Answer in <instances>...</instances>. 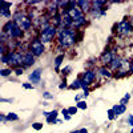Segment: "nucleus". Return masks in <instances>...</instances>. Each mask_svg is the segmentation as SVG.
<instances>
[{"instance_id":"nucleus-30","label":"nucleus","mask_w":133,"mask_h":133,"mask_svg":"<svg viewBox=\"0 0 133 133\" xmlns=\"http://www.w3.org/2000/svg\"><path fill=\"white\" fill-rule=\"evenodd\" d=\"M23 87L25 88V89H32V88H33L32 84H23Z\"/></svg>"},{"instance_id":"nucleus-36","label":"nucleus","mask_w":133,"mask_h":133,"mask_svg":"<svg viewBox=\"0 0 133 133\" xmlns=\"http://www.w3.org/2000/svg\"><path fill=\"white\" fill-rule=\"evenodd\" d=\"M129 133H133V128H132V130H130V132H129Z\"/></svg>"},{"instance_id":"nucleus-18","label":"nucleus","mask_w":133,"mask_h":133,"mask_svg":"<svg viewBox=\"0 0 133 133\" xmlns=\"http://www.w3.org/2000/svg\"><path fill=\"white\" fill-rule=\"evenodd\" d=\"M7 120H9V121H16V120H19V116H17L16 113H9V115L7 116Z\"/></svg>"},{"instance_id":"nucleus-7","label":"nucleus","mask_w":133,"mask_h":133,"mask_svg":"<svg viewBox=\"0 0 133 133\" xmlns=\"http://www.w3.org/2000/svg\"><path fill=\"white\" fill-rule=\"evenodd\" d=\"M40 77H41V71L40 69H36V71H33L29 75V80L33 84H37V83H40Z\"/></svg>"},{"instance_id":"nucleus-31","label":"nucleus","mask_w":133,"mask_h":133,"mask_svg":"<svg viewBox=\"0 0 133 133\" xmlns=\"http://www.w3.org/2000/svg\"><path fill=\"white\" fill-rule=\"evenodd\" d=\"M77 133H88V130H87L85 128H83V129H80V130L77 132Z\"/></svg>"},{"instance_id":"nucleus-11","label":"nucleus","mask_w":133,"mask_h":133,"mask_svg":"<svg viewBox=\"0 0 133 133\" xmlns=\"http://www.w3.org/2000/svg\"><path fill=\"white\" fill-rule=\"evenodd\" d=\"M20 35H21V29H20V27L17 24H15L14 29L11 31V37H19Z\"/></svg>"},{"instance_id":"nucleus-23","label":"nucleus","mask_w":133,"mask_h":133,"mask_svg":"<svg viewBox=\"0 0 133 133\" xmlns=\"http://www.w3.org/2000/svg\"><path fill=\"white\" fill-rule=\"evenodd\" d=\"M127 121H128V125L133 128V115H128V120Z\"/></svg>"},{"instance_id":"nucleus-15","label":"nucleus","mask_w":133,"mask_h":133,"mask_svg":"<svg viewBox=\"0 0 133 133\" xmlns=\"http://www.w3.org/2000/svg\"><path fill=\"white\" fill-rule=\"evenodd\" d=\"M64 60V56H63V55H60V56H57L56 59H55V68H59V65L61 64V61Z\"/></svg>"},{"instance_id":"nucleus-20","label":"nucleus","mask_w":133,"mask_h":133,"mask_svg":"<svg viewBox=\"0 0 133 133\" xmlns=\"http://www.w3.org/2000/svg\"><path fill=\"white\" fill-rule=\"evenodd\" d=\"M129 98H130V95H129V93H127V95L124 96V98H121V101H120V104H121V105H125V103L128 101Z\"/></svg>"},{"instance_id":"nucleus-14","label":"nucleus","mask_w":133,"mask_h":133,"mask_svg":"<svg viewBox=\"0 0 133 133\" xmlns=\"http://www.w3.org/2000/svg\"><path fill=\"white\" fill-rule=\"evenodd\" d=\"M84 23H85L84 16H80V17H77V19L73 20V25H75V27H80V25H83Z\"/></svg>"},{"instance_id":"nucleus-33","label":"nucleus","mask_w":133,"mask_h":133,"mask_svg":"<svg viewBox=\"0 0 133 133\" xmlns=\"http://www.w3.org/2000/svg\"><path fill=\"white\" fill-rule=\"evenodd\" d=\"M0 118H2V121H3V123H5V121H7V117H5L4 115H2V116H0Z\"/></svg>"},{"instance_id":"nucleus-1","label":"nucleus","mask_w":133,"mask_h":133,"mask_svg":"<svg viewBox=\"0 0 133 133\" xmlns=\"http://www.w3.org/2000/svg\"><path fill=\"white\" fill-rule=\"evenodd\" d=\"M60 43L64 47L71 45V44L75 43V32L71 29H61L60 31Z\"/></svg>"},{"instance_id":"nucleus-26","label":"nucleus","mask_w":133,"mask_h":133,"mask_svg":"<svg viewBox=\"0 0 133 133\" xmlns=\"http://www.w3.org/2000/svg\"><path fill=\"white\" fill-rule=\"evenodd\" d=\"M0 75L2 76H8V75H11V69H2L0 71Z\"/></svg>"},{"instance_id":"nucleus-24","label":"nucleus","mask_w":133,"mask_h":133,"mask_svg":"<svg viewBox=\"0 0 133 133\" xmlns=\"http://www.w3.org/2000/svg\"><path fill=\"white\" fill-rule=\"evenodd\" d=\"M108 117H109V120H113V118L116 117V115H115V112H113V109L108 110Z\"/></svg>"},{"instance_id":"nucleus-16","label":"nucleus","mask_w":133,"mask_h":133,"mask_svg":"<svg viewBox=\"0 0 133 133\" xmlns=\"http://www.w3.org/2000/svg\"><path fill=\"white\" fill-rule=\"evenodd\" d=\"M121 64H123V63H121V60H120V59H113V61H112V68H113V69H116V68H118V66H120Z\"/></svg>"},{"instance_id":"nucleus-17","label":"nucleus","mask_w":133,"mask_h":133,"mask_svg":"<svg viewBox=\"0 0 133 133\" xmlns=\"http://www.w3.org/2000/svg\"><path fill=\"white\" fill-rule=\"evenodd\" d=\"M77 4L83 7V11H88V5H89V2H77Z\"/></svg>"},{"instance_id":"nucleus-27","label":"nucleus","mask_w":133,"mask_h":133,"mask_svg":"<svg viewBox=\"0 0 133 133\" xmlns=\"http://www.w3.org/2000/svg\"><path fill=\"white\" fill-rule=\"evenodd\" d=\"M21 25H23V28H24V29H28V28L31 27V23H29L28 20H24V21H23V24H21Z\"/></svg>"},{"instance_id":"nucleus-29","label":"nucleus","mask_w":133,"mask_h":133,"mask_svg":"<svg viewBox=\"0 0 133 133\" xmlns=\"http://www.w3.org/2000/svg\"><path fill=\"white\" fill-rule=\"evenodd\" d=\"M43 96L45 97V98H53V96H52L51 93H48V92H45V93H43Z\"/></svg>"},{"instance_id":"nucleus-10","label":"nucleus","mask_w":133,"mask_h":133,"mask_svg":"<svg viewBox=\"0 0 133 133\" xmlns=\"http://www.w3.org/2000/svg\"><path fill=\"white\" fill-rule=\"evenodd\" d=\"M56 117H57V112L56 110H53V112H51V113H48V117H47V121L49 124H55V123H57V120H56Z\"/></svg>"},{"instance_id":"nucleus-37","label":"nucleus","mask_w":133,"mask_h":133,"mask_svg":"<svg viewBox=\"0 0 133 133\" xmlns=\"http://www.w3.org/2000/svg\"><path fill=\"white\" fill-rule=\"evenodd\" d=\"M132 28H133V20H132Z\"/></svg>"},{"instance_id":"nucleus-38","label":"nucleus","mask_w":133,"mask_h":133,"mask_svg":"<svg viewBox=\"0 0 133 133\" xmlns=\"http://www.w3.org/2000/svg\"><path fill=\"white\" fill-rule=\"evenodd\" d=\"M118 133H120V132H118Z\"/></svg>"},{"instance_id":"nucleus-21","label":"nucleus","mask_w":133,"mask_h":133,"mask_svg":"<svg viewBox=\"0 0 133 133\" xmlns=\"http://www.w3.org/2000/svg\"><path fill=\"white\" fill-rule=\"evenodd\" d=\"M68 113H69V115H76V113H77V107H71V108H68Z\"/></svg>"},{"instance_id":"nucleus-32","label":"nucleus","mask_w":133,"mask_h":133,"mask_svg":"<svg viewBox=\"0 0 133 133\" xmlns=\"http://www.w3.org/2000/svg\"><path fill=\"white\" fill-rule=\"evenodd\" d=\"M61 113H63L64 116H66V115H68V109H63V110H61Z\"/></svg>"},{"instance_id":"nucleus-6","label":"nucleus","mask_w":133,"mask_h":133,"mask_svg":"<svg viewBox=\"0 0 133 133\" xmlns=\"http://www.w3.org/2000/svg\"><path fill=\"white\" fill-rule=\"evenodd\" d=\"M95 77H96V73H95L93 71H87V72L84 73V79H83V81H84L87 85H89V84L93 83Z\"/></svg>"},{"instance_id":"nucleus-19","label":"nucleus","mask_w":133,"mask_h":133,"mask_svg":"<svg viewBox=\"0 0 133 133\" xmlns=\"http://www.w3.org/2000/svg\"><path fill=\"white\" fill-rule=\"evenodd\" d=\"M98 72H100V75L107 76V77H109V76H110V72H109L107 68H100V69H98Z\"/></svg>"},{"instance_id":"nucleus-25","label":"nucleus","mask_w":133,"mask_h":133,"mask_svg":"<svg viewBox=\"0 0 133 133\" xmlns=\"http://www.w3.org/2000/svg\"><path fill=\"white\" fill-rule=\"evenodd\" d=\"M33 127V129H36V130H40V129H43V124H40V123H35L32 125Z\"/></svg>"},{"instance_id":"nucleus-3","label":"nucleus","mask_w":133,"mask_h":133,"mask_svg":"<svg viewBox=\"0 0 133 133\" xmlns=\"http://www.w3.org/2000/svg\"><path fill=\"white\" fill-rule=\"evenodd\" d=\"M117 27H118V33H120V35H123V36L129 35L130 31L133 29V28H132V24L129 23L128 20H123V21H121V23H120Z\"/></svg>"},{"instance_id":"nucleus-5","label":"nucleus","mask_w":133,"mask_h":133,"mask_svg":"<svg viewBox=\"0 0 133 133\" xmlns=\"http://www.w3.org/2000/svg\"><path fill=\"white\" fill-rule=\"evenodd\" d=\"M23 63H24V56H21V53H19V52L11 53V61H9V64L17 65V64H23Z\"/></svg>"},{"instance_id":"nucleus-9","label":"nucleus","mask_w":133,"mask_h":133,"mask_svg":"<svg viewBox=\"0 0 133 133\" xmlns=\"http://www.w3.org/2000/svg\"><path fill=\"white\" fill-rule=\"evenodd\" d=\"M101 61L104 64H109V63H112L113 61V55L110 53V52H105L103 55V57H101Z\"/></svg>"},{"instance_id":"nucleus-8","label":"nucleus","mask_w":133,"mask_h":133,"mask_svg":"<svg viewBox=\"0 0 133 133\" xmlns=\"http://www.w3.org/2000/svg\"><path fill=\"white\" fill-rule=\"evenodd\" d=\"M112 109H113V112H115V115H116V116H120V115L125 113V110H127L125 105H121V104H117V105H115Z\"/></svg>"},{"instance_id":"nucleus-13","label":"nucleus","mask_w":133,"mask_h":133,"mask_svg":"<svg viewBox=\"0 0 133 133\" xmlns=\"http://www.w3.org/2000/svg\"><path fill=\"white\" fill-rule=\"evenodd\" d=\"M81 87H83V80L77 79V80L73 81V84H71V89H79Z\"/></svg>"},{"instance_id":"nucleus-12","label":"nucleus","mask_w":133,"mask_h":133,"mask_svg":"<svg viewBox=\"0 0 133 133\" xmlns=\"http://www.w3.org/2000/svg\"><path fill=\"white\" fill-rule=\"evenodd\" d=\"M24 64H25L27 66L31 65V64H33V53H32V52L27 53L25 56H24Z\"/></svg>"},{"instance_id":"nucleus-4","label":"nucleus","mask_w":133,"mask_h":133,"mask_svg":"<svg viewBox=\"0 0 133 133\" xmlns=\"http://www.w3.org/2000/svg\"><path fill=\"white\" fill-rule=\"evenodd\" d=\"M31 51L35 56H40V55L44 52V44L40 40H35L31 44Z\"/></svg>"},{"instance_id":"nucleus-2","label":"nucleus","mask_w":133,"mask_h":133,"mask_svg":"<svg viewBox=\"0 0 133 133\" xmlns=\"http://www.w3.org/2000/svg\"><path fill=\"white\" fill-rule=\"evenodd\" d=\"M55 33H56V28L55 27H49L47 29H44L41 32V43H48L53 39Z\"/></svg>"},{"instance_id":"nucleus-28","label":"nucleus","mask_w":133,"mask_h":133,"mask_svg":"<svg viewBox=\"0 0 133 133\" xmlns=\"http://www.w3.org/2000/svg\"><path fill=\"white\" fill-rule=\"evenodd\" d=\"M15 73H16L17 76H20V75H23V69H21V68H16Z\"/></svg>"},{"instance_id":"nucleus-35","label":"nucleus","mask_w":133,"mask_h":133,"mask_svg":"<svg viewBox=\"0 0 133 133\" xmlns=\"http://www.w3.org/2000/svg\"><path fill=\"white\" fill-rule=\"evenodd\" d=\"M129 72H133V61H132V64H130V66H129Z\"/></svg>"},{"instance_id":"nucleus-22","label":"nucleus","mask_w":133,"mask_h":133,"mask_svg":"<svg viewBox=\"0 0 133 133\" xmlns=\"http://www.w3.org/2000/svg\"><path fill=\"white\" fill-rule=\"evenodd\" d=\"M77 108H80V109H87V103H85V101H79V103H77Z\"/></svg>"},{"instance_id":"nucleus-34","label":"nucleus","mask_w":133,"mask_h":133,"mask_svg":"<svg viewBox=\"0 0 133 133\" xmlns=\"http://www.w3.org/2000/svg\"><path fill=\"white\" fill-rule=\"evenodd\" d=\"M65 87H66V84H65V83H63V84H60V85H59V88H60V89H64Z\"/></svg>"}]
</instances>
